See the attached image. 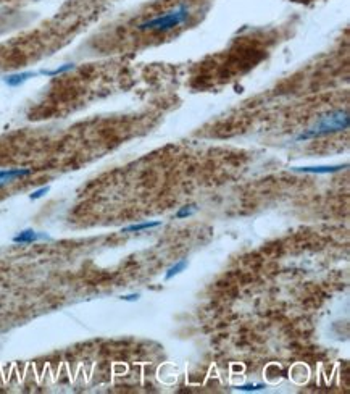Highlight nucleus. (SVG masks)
<instances>
[{
  "label": "nucleus",
  "instance_id": "nucleus-9",
  "mask_svg": "<svg viewBox=\"0 0 350 394\" xmlns=\"http://www.w3.org/2000/svg\"><path fill=\"white\" fill-rule=\"evenodd\" d=\"M75 68V65L73 63H67V65H62V67H58L55 70H42L39 71V75H44V76H57V75H62L65 71H70Z\"/></svg>",
  "mask_w": 350,
  "mask_h": 394
},
{
  "label": "nucleus",
  "instance_id": "nucleus-5",
  "mask_svg": "<svg viewBox=\"0 0 350 394\" xmlns=\"http://www.w3.org/2000/svg\"><path fill=\"white\" fill-rule=\"evenodd\" d=\"M38 75H39V71H38V73H36V71H23V73H17V75L7 76L4 81L9 84V86H12V87H17V86L26 83L28 79H31V78L38 76Z\"/></svg>",
  "mask_w": 350,
  "mask_h": 394
},
{
  "label": "nucleus",
  "instance_id": "nucleus-2",
  "mask_svg": "<svg viewBox=\"0 0 350 394\" xmlns=\"http://www.w3.org/2000/svg\"><path fill=\"white\" fill-rule=\"evenodd\" d=\"M187 18H189V9L186 5H179L178 9L170 10L163 15H160V17L145 21V23L139 26V31H157V33L170 31V29L184 23Z\"/></svg>",
  "mask_w": 350,
  "mask_h": 394
},
{
  "label": "nucleus",
  "instance_id": "nucleus-10",
  "mask_svg": "<svg viewBox=\"0 0 350 394\" xmlns=\"http://www.w3.org/2000/svg\"><path fill=\"white\" fill-rule=\"evenodd\" d=\"M197 212V207L195 206H186V207H181L179 209V212L174 217L178 218V220H181V218H187V217H191V215H194Z\"/></svg>",
  "mask_w": 350,
  "mask_h": 394
},
{
  "label": "nucleus",
  "instance_id": "nucleus-4",
  "mask_svg": "<svg viewBox=\"0 0 350 394\" xmlns=\"http://www.w3.org/2000/svg\"><path fill=\"white\" fill-rule=\"evenodd\" d=\"M342 168H347V165H324V166H294V171L300 173H336Z\"/></svg>",
  "mask_w": 350,
  "mask_h": 394
},
{
  "label": "nucleus",
  "instance_id": "nucleus-6",
  "mask_svg": "<svg viewBox=\"0 0 350 394\" xmlns=\"http://www.w3.org/2000/svg\"><path fill=\"white\" fill-rule=\"evenodd\" d=\"M42 238H47V236L46 235H39V233H36L33 230H25V231H21L18 236L13 238V243H17V244H31V243H34V241L42 239Z\"/></svg>",
  "mask_w": 350,
  "mask_h": 394
},
{
  "label": "nucleus",
  "instance_id": "nucleus-11",
  "mask_svg": "<svg viewBox=\"0 0 350 394\" xmlns=\"http://www.w3.org/2000/svg\"><path fill=\"white\" fill-rule=\"evenodd\" d=\"M263 388H265V384H242V386H237V391L252 392V391H261Z\"/></svg>",
  "mask_w": 350,
  "mask_h": 394
},
{
  "label": "nucleus",
  "instance_id": "nucleus-13",
  "mask_svg": "<svg viewBox=\"0 0 350 394\" xmlns=\"http://www.w3.org/2000/svg\"><path fill=\"white\" fill-rule=\"evenodd\" d=\"M141 296L139 294H131V296H125V297H121L123 301H137Z\"/></svg>",
  "mask_w": 350,
  "mask_h": 394
},
{
  "label": "nucleus",
  "instance_id": "nucleus-3",
  "mask_svg": "<svg viewBox=\"0 0 350 394\" xmlns=\"http://www.w3.org/2000/svg\"><path fill=\"white\" fill-rule=\"evenodd\" d=\"M33 171L29 168H10V170H0V187L12 183L15 179L25 178L28 174H31Z\"/></svg>",
  "mask_w": 350,
  "mask_h": 394
},
{
  "label": "nucleus",
  "instance_id": "nucleus-12",
  "mask_svg": "<svg viewBox=\"0 0 350 394\" xmlns=\"http://www.w3.org/2000/svg\"><path fill=\"white\" fill-rule=\"evenodd\" d=\"M50 191V187L49 186H46V187H42V189H38V191L36 192H33L31 194V201H36V199H39V197H42V195H46L47 192Z\"/></svg>",
  "mask_w": 350,
  "mask_h": 394
},
{
  "label": "nucleus",
  "instance_id": "nucleus-7",
  "mask_svg": "<svg viewBox=\"0 0 350 394\" xmlns=\"http://www.w3.org/2000/svg\"><path fill=\"white\" fill-rule=\"evenodd\" d=\"M162 225V222H145V223H137V225H131L123 228V233H137L142 230H150V228H157V226Z\"/></svg>",
  "mask_w": 350,
  "mask_h": 394
},
{
  "label": "nucleus",
  "instance_id": "nucleus-8",
  "mask_svg": "<svg viewBox=\"0 0 350 394\" xmlns=\"http://www.w3.org/2000/svg\"><path fill=\"white\" fill-rule=\"evenodd\" d=\"M187 267V260H179L178 264H174L173 267H170L166 270V275H165V280H171L174 278L176 275H179L181 272H184Z\"/></svg>",
  "mask_w": 350,
  "mask_h": 394
},
{
  "label": "nucleus",
  "instance_id": "nucleus-1",
  "mask_svg": "<svg viewBox=\"0 0 350 394\" xmlns=\"http://www.w3.org/2000/svg\"><path fill=\"white\" fill-rule=\"evenodd\" d=\"M350 125L348 113L345 110H337L324 115L323 118L316 121L315 126L303 131L302 134H298L297 141H307V139H316V137H323L332 133H339V131H345Z\"/></svg>",
  "mask_w": 350,
  "mask_h": 394
}]
</instances>
